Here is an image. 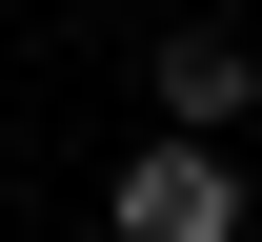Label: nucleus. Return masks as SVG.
<instances>
[{"label":"nucleus","instance_id":"1","mask_svg":"<svg viewBox=\"0 0 262 242\" xmlns=\"http://www.w3.org/2000/svg\"><path fill=\"white\" fill-rule=\"evenodd\" d=\"M242 202H262V182H242V141H141V162H121V202H101V222H121V242H242Z\"/></svg>","mask_w":262,"mask_h":242},{"label":"nucleus","instance_id":"2","mask_svg":"<svg viewBox=\"0 0 262 242\" xmlns=\"http://www.w3.org/2000/svg\"><path fill=\"white\" fill-rule=\"evenodd\" d=\"M162 121H202V141L262 121V40H242V20H182V40H162Z\"/></svg>","mask_w":262,"mask_h":242}]
</instances>
